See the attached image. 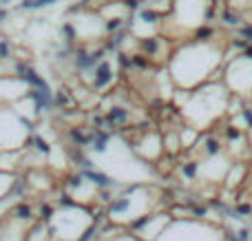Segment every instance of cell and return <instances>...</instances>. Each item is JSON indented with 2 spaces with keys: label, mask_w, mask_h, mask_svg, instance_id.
I'll return each mask as SVG.
<instances>
[{
  "label": "cell",
  "mask_w": 252,
  "mask_h": 241,
  "mask_svg": "<svg viewBox=\"0 0 252 241\" xmlns=\"http://www.w3.org/2000/svg\"><path fill=\"white\" fill-rule=\"evenodd\" d=\"M226 51L217 40H188L173 51L168 73L177 91H195L208 82L221 80Z\"/></svg>",
  "instance_id": "obj_1"
},
{
  "label": "cell",
  "mask_w": 252,
  "mask_h": 241,
  "mask_svg": "<svg viewBox=\"0 0 252 241\" xmlns=\"http://www.w3.org/2000/svg\"><path fill=\"white\" fill-rule=\"evenodd\" d=\"M177 104L182 118L195 131H210L219 120L228 118V102L230 91L221 80L208 82L195 91H177Z\"/></svg>",
  "instance_id": "obj_2"
},
{
  "label": "cell",
  "mask_w": 252,
  "mask_h": 241,
  "mask_svg": "<svg viewBox=\"0 0 252 241\" xmlns=\"http://www.w3.org/2000/svg\"><path fill=\"white\" fill-rule=\"evenodd\" d=\"M93 217L84 206L75 204L71 197L62 199V208L53 211L49 219V235L58 241H82L91 233Z\"/></svg>",
  "instance_id": "obj_3"
},
{
  "label": "cell",
  "mask_w": 252,
  "mask_h": 241,
  "mask_svg": "<svg viewBox=\"0 0 252 241\" xmlns=\"http://www.w3.org/2000/svg\"><path fill=\"white\" fill-rule=\"evenodd\" d=\"M157 199H153V190L146 186H133L126 195L113 199L109 206V219L113 226H133L137 219L155 212Z\"/></svg>",
  "instance_id": "obj_4"
},
{
  "label": "cell",
  "mask_w": 252,
  "mask_h": 241,
  "mask_svg": "<svg viewBox=\"0 0 252 241\" xmlns=\"http://www.w3.org/2000/svg\"><path fill=\"white\" fill-rule=\"evenodd\" d=\"M157 241H226V235L217 224L206 219H173Z\"/></svg>",
  "instance_id": "obj_5"
},
{
  "label": "cell",
  "mask_w": 252,
  "mask_h": 241,
  "mask_svg": "<svg viewBox=\"0 0 252 241\" xmlns=\"http://www.w3.org/2000/svg\"><path fill=\"white\" fill-rule=\"evenodd\" d=\"M221 82L230 91V95H237L241 100H252V58L241 53L237 58H228L221 71Z\"/></svg>",
  "instance_id": "obj_6"
},
{
  "label": "cell",
  "mask_w": 252,
  "mask_h": 241,
  "mask_svg": "<svg viewBox=\"0 0 252 241\" xmlns=\"http://www.w3.org/2000/svg\"><path fill=\"white\" fill-rule=\"evenodd\" d=\"M29 137V124L11 111H0V153H11L27 144Z\"/></svg>",
  "instance_id": "obj_7"
},
{
  "label": "cell",
  "mask_w": 252,
  "mask_h": 241,
  "mask_svg": "<svg viewBox=\"0 0 252 241\" xmlns=\"http://www.w3.org/2000/svg\"><path fill=\"white\" fill-rule=\"evenodd\" d=\"M213 13L208 0H173V16L179 27L186 29H199L206 25V18Z\"/></svg>",
  "instance_id": "obj_8"
},
{
  "label": "cell",
  "mask_w": 252,
  "mask_h": 241,
  "mask_svg": "<svg viewBox=\"0 0 252 241\" xmlns=\"http://www.w3.org/2000/svg\"><path fill=\"white\" fill-rule=\"evenodd\" d=\"M170 221H173L170 212H153V215H146L135 221L130 226V233L137 235L139 241H157L170 226Z\"/></svg>",
  "instance_id": "obj_9"
},
{
  "label": "cell",
  "mask_w": 252,
  "mask_h": 241,
  "mask_svg": "<svg viewBox=\"0 0 252 241\" xmlns=\"http://www.w3.org/2000/svg\"><path fill=\"white\" fill-rule=\"evenodd\" d=\"M232 164L235 162L226 153L215 155V157H206L204 162H197V175L204 181H208V184H219V181L226 180Z\"/></svg>",
  "instance_id": "obj_10"
},
{
  "label": "cell",
  "mask_w": 252,
  "mask_h": 241,
  "mask_svg": "<svg viewBox=\"0 0 252 241\" xmlns=\"http://www.w3.org/2000/svg\"><path fill=\"white\" fill-rule=\"evenodd\" d=\"M135 153L142 162H155L161 153H164V140H161L157 133H148L135 146Z\"/></svg>",
  "instance_id": "obj_11"
},
{
  "label": "cell",
  "mask_w": 252,
  "mask_h": 241,
  "mask_svg": "<svg viewBox=\"0 0 252 241\" xmlns=\"http://www.w3.org/2000/svg\"><path fill=\"white\" fill-rule=\"evenodd\" d=\"M246 175H248V166L246 164H241V162H235L230 166V171H228V175H226V186L228 188H237V186H241L246 181Z\"/></svg>",
  "instance_id": "obj_12"
},
{
  "label": "cell",
  "mask_w": 252,
  "mask_h": 241,
  "mask_svg": "<svg viewBox=\"0 0 252 241\" xmlns=\"http://www.w3.org/2000/svg\"><path fill=\"white\" fill-rule=\"evenodd\" d=\"M111 80H113V71H111V64H109V62H100V66H97V71H95V87H97V89L109 87Z\"/></svg>",
  "instance_id": "obj_13"
},
{
  "label": "cell",
  "mask_w": 252,
  "mask_h": 241,
  "mask_svg": "<svg viewBox=\"0 0 252 241\" xmlns=\"http://www.w3.org/2000/svg\"><path fill=\"white\" fill-rule=\"evenodd\" d=\"M164 151L168 155H177L182 151V142H179V131L177 133H168L164 137Z\"/></svg>",
  "instance_id": "obj_14"
},
{
  "label": "cell",
  "mask_w": 252,
  "mask_h": 241,
  "mask_svg": "<svg viewBox=\"0 0 252 241\" xmlns=\"http://www.w3.org/2000/svg\"><path fill=\"white\" fill-rule=\"evenodd\" d=\"M100 241H139L137 235H133L130 230L118 228L113 235H106V237H100Z\"/></svg>",
  "instance_id": "obj_15"
},
{
  "label": "cell",
  "mask_w": 252,
  "mask_h": 241,
  "mask_svg": "<svg viewBox=\"0 0 252 241\" xmlns=\"http://www.w3.org/2000/svg\"><path fill=\"white\" fill-rule=\"evenodd\" d=\"M11 186H13V175L0 171V197H4V195L11 193Z\"/></svg>",
  "instance_id": "obj_16"
},
{
  "label": "cell",
  "mask_w": 252,
  "mask_h": 241,
  "mask_svg": "<svg viewBox=\"0 0 252 241\" xmlns=\"http://www.w3.org/2000/svg\"><path fill=\"white\" fill-rule=\"evenodd\" d=\"M49 4H56V0H25L20 9H44Z\"/></svg>",
  "instance_id": "obj_17"
},
{
  "label": "cell",
  "mask_w": 252,
  "mask_h": 241,
  "mask_svg": "<svg viewBox=\"0 0 252 241\" xmlns=\"http://www.w3.org/2000/svg\"><path fill=\"white\" fill-rule=\"evenodd\" d=\"M93 149H95L97 153H106V149H109V135H104V133H97L95 140H93Z\"/></svg>",
  "instance_id": "obj_18"
},
{
  "label": "cell",
  "mask_w": 252,
  "mask_h": 241,
  "mask_svg": "<svg viewBox=\"0 0 252 241\" xmlns=\"http://www.w3.org/2000/svg\"><path fill=\"white\" fill-rule=\"evenodd\" d=\"M126 118H128V113H126L124 109H111L109 111V120H113V122H126Z\"/></svg>",
  "instance_id": "obj_19"
},
{
  "label": "cell",
  "mask_w": 252,
  "mask_h": 241,
  "mask_svg": "<svg viewBox=\"0 0 252 241\" xmlns=\"http://www.w3.org/2000/svg\"><path fill=\"white\" fill-rule=\"evenodd\" d=\"M248 142H250V149H252V128L248 131Z\"/></svg>",
  "instance_id": "obj_20"
},
{
  "label": "cell",
  "mask_w": 252,
  "mask_h": 241,
  "mask_svg": "<svg viewBox=\"0 0 252 241\" xmlns=\"http://www.w3.org/2000/svg\"><path fill=\"white\" fill-rule=\"evenodd\" d=\"M4 18H7V11H0V22H2Z\"/></svg>",
  "instance_id": "obj_21"
},
{
  "label": "cell",
  "mask_w": 252,
  "mask_h": 241,
  "mask_svg": "<svg viewBox=\"0 0 252 241\" xmlns=\"http://www.w3.org/2000/svg\"><path fill=\"white\" fill-rule=\"evenodd\" d=\"M250 241H252V237H250Z\"/></svg>",
  "instance_id": "obj_22"
}]
</instances>
